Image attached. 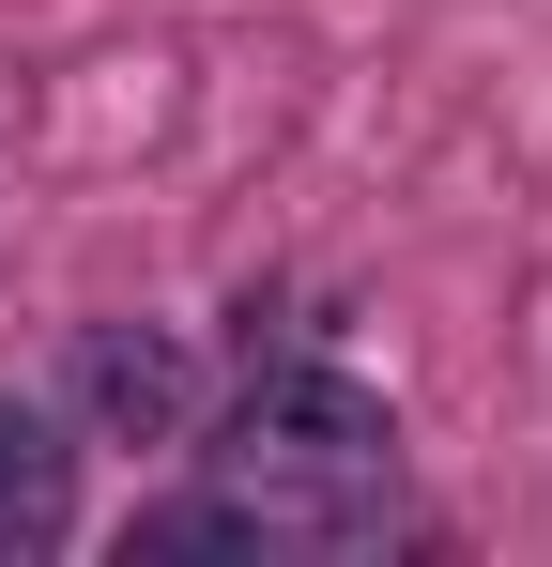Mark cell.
I'll use <instances>...</instances> for the list:
<instances>
[{
  "mask_svg": "<svg viewBox=\"0 0 552 567\" xmlns=\"http://www.w3.org/2000/svg\"><path fill=\"white\" fill-rule=\"evenodd\" d=\"M231 506L276 537H354L368 506H384V475H399V430H384V399L338 369H262L246 399H231Z\"/></svg>",
  "mask_w": 552,
  "mask_h": 567,
  "instance_id": "obj_1",
  "label": "cell"
},
{
  "mask_svg": "<svg viewBox=\"0 0 552 567\" xmlns=\"http://www.w3.org/2000/svg\"><path fill=\"white\" fill-rule=\"evenodd\" d=\"M78 414L108 430V445H170L184 430V353L154 338V322H92L78 338Z\"/></svg>",
  "mask_w": 552,
  "mask_h": 567,
  "instance_id": "obj_2",
  "label": "cell"
},
{
  "mask_svg": "<svg viewBox=\"0 0 552 567\" xmlns=\"http://www.w3.org/2000/svg\"><path fill=\"white\" fill-rule=\"evenodd\" d=\"M62 522H78V445H62L31 399H0V567L62 553Z\"/></svg>",
  "mask_w": 552,
  "mask_h": 567,
  "instance_id": "obj_3",
  "label": "cell"
}]
</instances>
